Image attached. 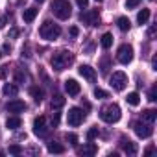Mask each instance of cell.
<instances>
[{"mask_svg":"<svg viewBox=\"0 0 157 157\" xmlns=\"http://www.w3.org/2000/svg\"><path fill=\"white\" fill-rule=\"evenodd\" d=\"M96 137H98V128H91V129L87 131V139L93 140V139H96Z\"/></svg>","mask_w":157,"mask_h":157,"instance_id":"f1b7e54d","label":"cell"},{"mask_svg":"<svg viewBox=\"0 0 157 157\" xmlns=\"http://www.w3.org/2000/svg\"><path fill=\"white\" fill-rule=\"evenodd\" d=\"M80 21L87 26H98L100 24V13L98 10H89V11H83L80 15Z\"/></svg>","mask_w":157,"mask_h":157,"instance_id":"9c48e42d","label":"cell"},{"mask_svg":"<svg viewBox=\"0 0 157 157\" xmlns=\"http://www.w3.org/2000/svg\"><path fill=\"white\" fill-rule=\"evenodd\" d=\"M96 2H102V0H96Z\"/></svg>","mask_w":157,"mask_h":157,"instance_id":"ee69618b","label":"cell"},{"mask_svg":"<svg viewBox=\"0 0 157 157\" xmlns=\"http://www.w3.org/2000/svg\"><path fill=\"white\" fill-rule=\"evenodd\" d=\"M139 4H140V0H128V2H126V8L131 10V8H137Z\"/></svg>","mask_w":157,"mask_h":157,"instance_id":"1f68e13d","label":"cell"},{"mask_svg":"<svg viewBox=\"0 0 157 157\" xmlns=\"http://www.w3.org/2000/svg\"><path fill=\"white\" fill-rule=\"evenodd\" d=\"M100 44H102V48H104V50L111 48V44H113V35H111V33H104V35H102V39H100Z\"/></svg>","mask_w":157,"mask_h":157,"instance_id":"7402d4cb","label":"cell"},{"mask_svg":"<svg viewBox=\"0 0 157 157\" xmlns=\"http://www.w3.org/2000/svg\"><path fill=\"white\" fill-rule=\"evenodd\" d=\"M48 151L50 153H63L65 146H61L59 142H48Z\"/></svg>","mask_w":157,"mask_h":157,"instance_id":"cb8c5ba5","label":"cell"},{"mask_svg":"<svg viewBox=\"0 0 157 157\" xmlns=\"http://www.w3.org/2000/svg\"><path fill=\"white\" fill-rule=\"evenodd\" d=\"M6 109H8L10 113H22V111L26 109V104H24L22 100H11V102H8Z\"/></svg>","mask_w":157,"mask_h":157,"instance_id":"4fadbf2b","label":"cell"},{"mask_svg":"<svg viewBox=\"0 0 157 157\" xmlns=\"http://www.w3.org/2000/svg\"><path fill=\"white\" fill-rule=\"evenodd\" d=\"M50 10H52V13H54L57 19H61V21H67V19L72 15V8H70V4H68V0H54V2L50 4Z\"/></svg>","mask_w":157,"mask_h":157,"instance_id":"277c9868","label":"cell"},{"mask_svg":"<svg viewBox=\"0 0 157 157\" xmlns=\"http://www.w3.org/2000/svg\"><path fill=\"white\" fill-rule=\"evenodd\" d=\"M148 35H150V37H153V35H155V26H151V28L148 30Z\"/></svg>","mask_w":157,"mask_h":157,"instance_id":"f35d334b","label":"cell"},{"mask_svg":"<svg viewBox=\"0 0 157 157\" xmlns=\"http://www.w3.org/2000/svg\"><path fill=\"white\" fill-rule=\"evenodd\" d=\"M6 68H8V67H2V68H0V78L6 76Z\"/></svg>","mask_w":157,"mask_h":157,"instance_id":"ab89813d","label":"cell"},{"mask_svg":"<svg viewBox=\"0 0 157 157\" xmlns=\"http://www.w3.org/2000/svg\"><path fill=\"white\" fill-rule=\"evenodd\" d=\"M39 35L44 41H56L61 35V28H59V24H56L52 21H44L41 24V28H39Z\"/></svg>","mask_w":157,"mask_h":157,"instance_id":"7a4b0ae2","label":"cell"},{"mask_svg":"<svg viewBox=\"0 0 157 157\" xmlns=\"http://www.w3.org/2000/svg\"><path fill=\"white\" fill-rule=\"evenodd\" d=\"M96 151H98V148H96V144H93V142H89V144H85L83 148L78 150V153H80V155H94Z\"/></svg>","mask_w":157,"mask_h":157,"instance_id":"9a60e30c","label":"cell"},{"mask_svg":"<svg viewBox=\"0 0 157 157\" xmlns=\"http://www.w3.org/2000/svg\"><path fill=\"white\" fill-rule=\"evenodd\" d=\"M107 70H109V57L105 56V57L102 59V72H104V74H107Z\"/></svg>","mask_w":157,"mask_h":157,"instance_id":"f546056e","label":"cell"},{"mask_svg":"<svg viewBox=\"0 0 157 157\" xmlns=\"http://www.w3.org/2000/svg\"><path fill=\"white\" fill-rule=\"evenodd\" d=\"M72 63H74V56H72L70 52H67V50L56 52V54L52 56V59H50L52 68H54V70H57V72H61V70L68 68Z\"/></svg>","mask_w":157,"mask_h":157,"instance_id":"6da1fadb","label":"cell"},{"mask_svg":"<svg viewBox=\"0 0 157 157\" xmlns=\"http://www.w3.org/2000/svg\"><path fill=\"white\" fill-rule=\"evenodd\" d=\"M94 96H96V98H100V100H102V98H109V94H107L104 89H100V87H96V89H94Z\"/></svg>","mask_w":157,"mask_h":157,"instance_id":"4316f807","label":"cell"},{"mask_svg":"<svg viewBox=\"0 0 157 157\" xmlns=\"http://www.w3.org/2000/svg\"><path fill=\"white\" fill-rule=\"evenodd\" d=\"M33 133L37 137H46L48 135V126H46V117H37L33 120Z\"/></svg>","mask_w":157,"mask_h":157,"instance_id":"30bf717a","label":"cell"},{"mask_svg":"<svg viewBox=\"0 0 157 157\" xmlns=\"http://www.w3.org/2000/svg\"><path fill=\"white\" fill-rule=\"evenodd\" d=\"M76 4L83 10V8H87V6H89V0H76Z\"/></svg>","mask_w":157,"mask_h":157,"instance_id":"836d02e7","label":"cell"},{"mask_svg":"<svg viewBox=\"0 0 157 157\" xmlns=\"http://www.w3.org/2000/svg\"><path fill=\"white\" fill-rule=\"evenodd\" d=\"M117 59H118V63H122V65L131 63V59H133V46H131V44H122V46L117 50Z\"/></svg>","mask_w":157,"mask_h":157,"instance_id":"52a82bcc","label":"cell"},{"mask_svg":"<svg viewBox=\"0 0 157 157\" xmlns=\"http://www.w3.org/2000/svg\"><path fill=\"white\" fill-rule=\"evenodd\" d=\"M21 124H22V120H21L19 117H10V118L6 120V126H8L10 129H17V128H21Z\"/></svg>","mask_w":157,"mask_h":157,"instance_id":"603a6c76","label":"cell"},{"mask_svg":"<svg viewBox=\"0 0 157 157\" xmlns=\"http://www.w3.org/2000/svg\"><path fill=\"white\" fill-rule=\"evenodd\" d=\"M109 85L113 87V91H117V93H120V91H124L126 89V85H128V76L124 74V72H113V76L109 78Z\"/></svg>","mask_w":157,"mask_h":157,"instance_id":"5b68a950","label":"cell"},{"mask_svg":"<svg viewBox=\"0 0 157 157\" xmlns=\"http://www.w3.org/2000/svg\"><path fill=\"white\" fill-rule=\"evenodd\" d=\"M133 131H135V135L139 139H148V137H151L153 128H151L150 122H135L133 124Z\"/></svg>","mask_w":157,"mask_h":157,"instance_id":"ba28073f","label":"cell"},{"mask_svg":"<svg viewBox=\"0 0 157 157\" xmlns=\"http://www.w3.org/2000/svg\"><path fill=\"white\" fill-rule=\"evenodd\" d=\"M52 124H54V126L59 124V113H54V117H52Z\"/></svg>","mask_w":157,"mask_h":157,"instance_id":"e575fe53","label":"cell"},{"mask_svg":"<svg viewBox=\"0 0 157 157\" xmlns=\"http://www.w3.org/2000/svg\"><path fill=\"white\" fill-rule=\"evenodd\" d=\"M10 153H13V155H21V153H22V146H19V144H11V146H10Z\"/></svg>","mask_w":157,"mask_h":157,"instance_id":"83f0119b","label":"cell"},{"mask_svg":"<svg viewBox=\"0 0 157 157\" xmlns=\"http://www.w3.org/2000/svg\"><path fill=\"white\" fill-rule=\"evenodd\" d=\"M150 21V10H146V8H142L140 11H139V15H137V22L142 26V24H146Z\"/></svg>","mask_w":157,"mask_h":157,"instance_id":"d6986e66","label":"cell"},{"mask_svg":"<svg viewBox=\"0 0 157 157\" xmlns=\"http://www.w3.org/2000/svg\"><path fill=\"white\" fill-rule=\"evenodd\" d=\"M4 26V17H0V28Z\"/></svg>","mask_w":157,"mask_h":157,"instance_id":"b9f144b4","label":"cell"},{"mask_svg":"<svg viewBox=\"0 0 157 157\" xmlns=\"http://www.w3.org/2000/svg\"><path fill=\"white\" fill-rule=\"evenodd\" d=\"M78 72H80L87 82H94V80H96V72H94V68L89 67V65H82L80 68H78Z\"/></svg>","mask_w":157,"mask_h":157,"instance_id":"8fae6325","label":"cell"},{"mask_svg":"<svg viewBox=\"0 0 157 157\" xmlns=\"http://www.w3.org/2000/svg\"><path fill=\"white\" fill-rule=\"evenodd\" d=\"M83 120H85V113H83L80 107H70V109H68V113H67V122H68V126L78 128Z\"/></svg>","mask_w":157,"mask_h":157,"instance_id":"8992f818","label":"cell"},{"mask_svg":"<svg viewBox=\"0 0 157 157\" xmlns=\"http://www.w3.org/2000/svg\"><path fill=\"white\" fill-rule=\"evenodd\" d=\"M148 100H150V102H155V100H157V87H153V89L150 91V94H148Z\"/></svg>","mask_w":157,"mask_h":157,"instance_id":"d6a6232c","label":"cell"},{"mask_svg":"<svg viewBox=\"0 0 157 157\" xmlns=\"http://www.w3.org/2000/svg\"><path fill=\"white\" fill-rule=\"evenodd\" d=\"M78 33H80V32H78V28L72 26V28H70V37H78Z\"/></svg>","mask_w":157,"mask_h":157,"instance_id":"d590c367","label":"cell"},{"mask_svg":"<svg viewBox=\"0 0 157 157\" xmlns=\"http://www.w3.org/2000/svg\"><path fill=\"white\" fill-rule=\"evenodd\" d=\"M65 91L70 96H78V94H80V91H82V87H80V83H78L76 80H67L65 82Z\"/></svg>","mask_w":157,"mask_h":157,"instance_id":"7c38bea8","label":"cell"},{"mask_svg":"<svg viewBox=\"0 0 157 157\" xmlns=\"http://www.w3.org/2000/svg\"><path fill=\"white\" fill-rule=\"evenodd\" d=\"M37 11H39V10H35V8H28V10H24V11H22V19H24V22H32V21L37 17Z\"/></svg>","mask_w":157,"mask_h":157,"instance_id":"e0dca14e","label":"cell"},{"mask_svg":"<svg viewBox=\"0 0 157 157\" xmlns=\"http://www.w3.org/2000/svg\"><path fill=\"white\" fill-rule=\"evenodd\" d=\"M126 102H128L129 105L137 107V105L140 104V96H139V93H128V96H126Z\"/></svg>","mask_w":157,"mask_h":157,"instance_id":"44dd1931","label":"cell"},{"mask_svg":"<svg viewBox=\"0 0 157 157\" xmlns=\"http://www.w3.org/2000/svg\"><path fill=\"white\" fill-rule=\"evenodd\" d=\"M30 93H32V96H33L35 104H41V102H43V91H41V89H37V87H32V89H30Z\"/></svg>","mask_w":157,"mask_h":157,"instance_id":"d4e9b609","label":"cell"},{"mask_svg":"<svg viewBox=\"0 0 157 157\" xmlns=\"http://www.w3.org/2000/svg\"><path fill=\"white\" fill-rule=\"evenodd\" d=\"M120 117H122V111H120V107H118L117 104H109V105H104V107L100 109V118H102L104 122H107V124L118 122Z\"/></svg>","mask_w":157,"mask_h":157,"instance_id":"3957f363","label":"cell"},{"mask_svg":"<svg viewBox=\"0 0 157 157\" xmlns=\"http://www.w3.org/2000/svg\"><path fill=\"white\" fill-rule=\"evenodd\" d=\"M63 104H65V98H63L61 94H56V96L52 98V107H56V109H57V107H61Z\"/></svg>","mask_w":157,"mask_h":157,"instance_id":"484cf974","label":"cell"},{"mask_svg":"<svg viewBox=\"0 0 157 157\" xmlns=\"http://www.w3.org/2000/svg\"><path fill=\"white\" fill-rule=\"evenodd\" d=\"M117 26H118L120 32H128V30L131 28V22H129L128 17H118V19H117Z\"/></svg>","mask_w":157,"mask_h":157,"instance_id":"ac0fdd59","label":"cell"},{"mask_svg":"<svg viewBox=\"0 0 157 157\" xmlns=\"http://www.w3.org/2000/svg\"><path fill=\"white\" fill-rule=\"evenodd\" d=\"M67 140H68L72 146H76V144H78V137H76L74 133H67Z\"/></svg>","mask_w":157,"mask_h":157,"instance_id":"4dcf8cb0","label":"cell"},{"mask_svg":"<svg viewBox=\"0 0 157 157\" xmlns=\"http://www.w3.org/2000/svg\"><path fill=\"white\" fill-rule=\"evenodd\" d=\"M17 35H19V30H15V28L10 30V37H17Z\"/></svg>","mask_w":157,"mask_h":157,"instance_id":"8d00e7d4","label":"cell"},{"mask_svg":"<svg viewBox=\"0 0 157 157\" xmlns=\"http://www.w3.org/2000/svg\"><path fill=\"white\" fill-rule=\"evenodd\" d=\"M151 67L157 70V57H153V59H151Z\"/></svg>","mask_w":157,"mask_h":157,"instance_id":"60d3db41","label":"cell"},{"mask_svg":"<svg viewBox=\"0 0 157 157\" xmlns=\"http://www.w3.org/2000/svg\"><path fill=\"white\" fill-rule=\"evenodd\" d=\"M2 93H4V96H17L19 94V87L17 85H13V83H6L4 85V89H2Z\"/></svg>","mask_w":157,"mask_h":157,"instance_id":"2e32d148","label":"cell"},{"mask_svg":"<svg viewBox=\"0 0 157 157\" xmlns=\"http://www.w3.org/2000/svg\"><path fill=\"white\" fill-rule=\"evenodd\" d=\"M35 2H39V4H43V2H44V0H35Z\"/></svg>","mask_w":157,"mask_h":157,"instance_id":"7bdbcfd3","label":"cell"},{"mask_svg":"<svg viewBox=\"0 0 157 157\" xmlns=\"http://www.w3.org/2000/svg\"><path fill=\"white\" fill-rule=\"evenodd\" d=\"M153 150H155L153 146H148V148L144 150V153H146V155H150V153H153Z\"/></svg>","mask_w":157,"mask_h":157,"instance_id":"74e56055","label":"cell"},{"mask_svg":"<svg viewBox=\"0 0 157 157\" xmlns=\"http://www.w3.org/2000/svg\"><path fill=\"white\" fill-rule=\"evenodd\" d=\"M120 146H122V150H124L128 155H135V153H137V146H135V142H131L129 139H122V140H120Z\"/></svg>","mask_w":157,"mask_h":157,"instance_id":"5bb4252c","label":"cell"},{"mask_svg":"<svg viewBox=\"0 0 157 157\" xmlns=\"http://www.w3.org/2000/svg\"><path fill=\"white\" fill-rule=\"evenodd\" d=\"M155 118H157V111H155V109H146V111H142V120L153 124Z\"/></svg>","mask_w":157,"mask_h":157,"instance_id":"ffe728a7","label":"cell"}]
</instances>
